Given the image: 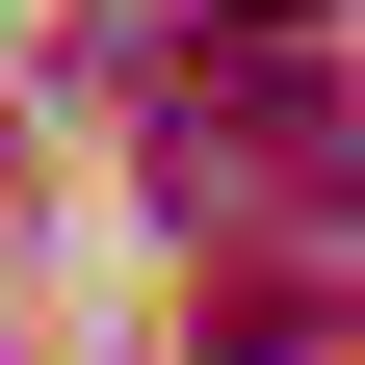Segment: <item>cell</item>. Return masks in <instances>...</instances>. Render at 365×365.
Returning a JSON list of instances; mask_svg holds the SVG:
<instances>
[{
	"mask_svg": "<svg viewBox=\"0 0 365 365\" xmlns=\"http://www.w3.org/2000/svg\"><path fill=\"white\" fill-rule=\"evenodd\" d=\"M209 26H235V78H261V53H313V0H209Z\"/></svg>",
	"mask_w": 365,
	"mask_h": 365,
	"instance_id": "obj_2",
	"label": "cell"
},
{
	"mask_svg": "<svg viewBox=\"0 0 365 365\" xmlns=\"http://www.w3.org/2000/svg\"><path fill=\"white\" fill-rule=\"evenodd\" d=\"M182 339H209V365H313V339H339V235H261L235 287L182 313Z\"/></svg>",
	"mask_w": 365,
	"mask_h": 365,
	"instance_id": "obj_1",
	"label": "cell"
}]
</instances>
